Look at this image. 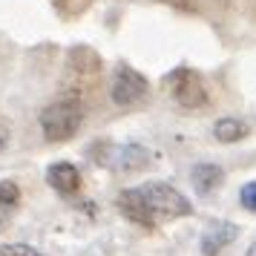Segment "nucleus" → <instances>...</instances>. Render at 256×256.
I'll list each match as a JSON object with an SVG mask.
<instances>
[{"label":"nucleus","instance_id":"nucleus-2","mask_svg":"<svg viewBox=\"0 0 256 256\" xmlns=\"http://www.w3.org/2000/svg\"><path fill=\"white\" fill-rule=\"evenodd\" d=\"M104 78V58L86 44H78L66 52L64 60V78H60V92L72 101H86L90 95L101 86Z\"/></svg>","mask_w":256,"mask_h":256},{"label":"nucleus","instance_id":"nucleus-8","mask_svg":"<svg viewBox=\"0 0 256 256\" xmlns=\"http://www.w3.org/2000/svg\"><path fill=\"white\" fill-rule=\"evenodd\" d=\"M190 182L196 187V193L210 196V193L219 190V184L224 182V170H222L219 164H196L193 173H190Z\"/></svg>","mask_w":256,"mask_h":256},{"label":"nucleus","instance_id":"nucleus-3","mask_svg":"<svg viewBox=\"0 0 256 256\" xmlns=\"http://www.w3.org/2000/svg\"><path fill=\"white\" fill-rule=\"evenodd\" d=\"M84 124V104L81 101H72V98H58L49 106H44L40 112V130H44V138L52 144L60 141H70Z\"/></svg>","mask_w":256,"mask_h":256},{"label":"nucleus","instance_id":"nucleus-10","mask_svg":"<svg viewBox=\"0 0 256 256\" xmlns=\"http://www.w3.org/2000/svg\"><path fill=\"white\" fill-rule=\"evenodd\" d=\"M248 132H250V127L244 124L242 118H219V121H216V127H213V136H216L222 144L242 141Z\"/></svg>","mask_w":256,"mask_h":256},{"label":"nucleus","instance_id":"nucleus-16","mask_svg":"<svg viewBox=\"0 0 256 256\" xmlns=\"http://www.w3.org/2000/svg\"><path fill=\"white\" fill-rule=\"evenodd\" d=\"M248 256H256V242L250 244V250H248Z\"/></svg>","mask_w":256,"mask_h":256},{"label":"nucleus","instance_id":"nucleus-9","mask_svg":"<svg viewBox=\"0 0 256 256\" xmlns=\"http://www.w3.org/2000/svg\"><path fill=\"white\" fill-rule=\"evenodd\" d=\"M150 164V152L138 147V144H127V147H116V167L118 170H141Z\"/></svg>","mask_w":256,"mask_h":256},{"label":"nucleus","instance_id":"nucleus-7","mask_svg":"<svg viewBox=\"0 0 256 256\" xmlns=\"http://www.w3.org/2000/svg\"><path fill=\"white\" fill-rule=\"evenodd\" d=\"M233 239H236V224H230V222H213L208 230H204V236H202V254L216 256Z\"/></svg>","mask_w":256,"mask_h":256},{"label":"nucleus","instance_id":"nucleus-15","mask_svg":"<svg viewBox=\"0 0 256 256\" xmlns=\"http://www.w3.org/2000/svg\"><path fill=\"white\" fill-rule=\"evenodd\" d=\"M6 144H9V124L0 118V150H3Z\"/></svg>","mask_w":256,"mask_h":256},{"label":"nucleus","instance_id":"nucleus-13","mask_svg":"<svg viewBox=\"0 0 256 256\" xmlns=\"http://www.w3.org/2000/svg\"><path fill=\"white\" fill-rule=\"evenodd\" d=\"M239 202H242L244 210L256 213V182H248V184L239 190Z\"/></svg>","mask_w":256,"mask_h":256},{"label":"nucleus","instance_id":"nucleus-1","mask_svg":"<svg viewBox=\"0 0 256 256\" xmlns=\"http://www.w3.org/2000/svg\"><path fill=\"white\" fill-rule=\"evenodd\" d=\"M118 208L136 224L144 228H156L158 222H170L178 216H190V202H187L173 184L164 182H147L141 187L124 190L118 196Z\"/></svg>","mask_w":256,"mask_h":256},{"label":"nucleus","instance_id":"nucleus-11","mask_svg":"<svg viewBox=\"0 0 256 256\" xmlns=\"http://www.w3.org/2000/svg\"><path fill=\"white\" fill-rule=\"evenodd\" d=\"M92 3H95V0H55V9H58L60 18L72 20V18H81Z\"/></svg>","mask_w":256,"mask_h":256},{"label":"nucleus","instance_id":"nucleus-4","mask_svg":"<svg viewBox=\"0 0 256 256\" xmlns=\"http://www.w3.org/2000/svg\"><path fill=\"white\" fill-rule=\"evenodd\" d=\"M164 90L170 92V98L176 104L184 106V110H202L210 101V90L204 84V78L196 70H190V66H176L173 72H167L164 75Z\"/></svg>","mask_w":256,"mask_h":256},{"label":"nucleus","instance_id":"nucleus-14","mask_svg":"<svg viewBox=\"0 0 256 256\" xmlns=\"http://www.w3.org/2000/svg\"><path fill=\"white\" fill-rule=\"evenodd\" d=\"M0 256H44L29 244H0Z\"/></svg>","mask_w":256,"mask_h":256},{"label":"nucleus","instance_id":"nucleus-12","mask_svg":"<svg viewBox=\"0 0 256 256\" xmlns=\"http://www.w3.org/2000/svg\"><path fill=\"white\" fill-rule=\"evenodd\" d=\"M18 198H20V190L14 182H0V204H18Z\"/></svg>","mask_w":256,"mask_h":256},{"label":"nucleus","instance_id":"nucleus-5","mask_svg":"<svg viewBox=\"0 0 256 256\" xmlns=\"http://www.w3.org/2000/svg\"><path fill=\"white\" fill-rule=\"evenodd\" d=\"M150 95V81L136 72L132 66H118L116 78H112V101L118 106H132L144 101Z\"/></svg>","mask_w":256,"mask_h":256},{"label":"nucleus","instance_id":"nucleus-6","mask_svg":"<svg viewBox=\"0 0 256 256\" xmlns=\"http://www.w3.org/2000/svg\"><path fill=\"white\" fill-rule=\"evenodd\" d=\"M46 182L52 190H58L64 196H72V193H78L81 190V173H78V167L70 162H58L52 164L46 170Z\"/></svg>","mask_w":256,"mask_h":256}]
</instances>
